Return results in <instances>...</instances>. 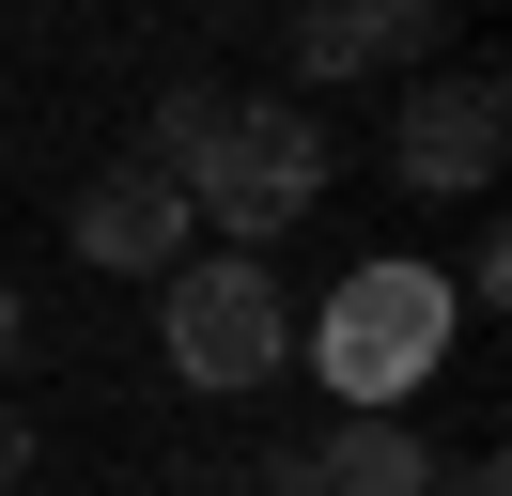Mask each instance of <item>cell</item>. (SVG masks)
<instances>
[{
    "label": "cell",
    "mask_w": 512,
    "mask_h": 496,
    "mask_svg": "<svg viewBox=\"0 0 512 496\" xmlns=\"http://www.w3.org/2000/svg\"><path fill=\"white\" fill-rule=\"evenodd\" d=\"M497 140H512V93L466 62V78H419V109L388 124V171H404V186H450V202H466V186H497Z\"/></svg>",
    "instance_id": "277c9868"
},
{
    "label": "cell",
    "mask_w": 512,
    "mask_h": 496,
    "mask_svg": "<svg viewBox=\"0 0 512 496\" xmlns=\"http://www.w3.org/2000/svg\"><path fill=\"white\" fill-rule=\"evenodd\" d=\"M295 481L311 496H435V450H419L404 419H342L326 450H295Z\"/></svg>",
    "instance_id": "52a82bcc"
},
{
    "label": "cell",
    "mask_w": 512,
    "mask_h": 496,
    "mask_svg": "<svg viewBox=\"0 0 512 496\" xmlns=\"http://www.w3.org/2000/svg\"><path fill=\"white\" fill-rule=\"evenodd\" d=\"M450 326H466V295H450L435 264H357L342 295L311 310V372L342 388V419H404L419 388H435V357H450Z\"/></svg>",
    "instance_id": "6da1fadb"
},
{
    "label": "cell",
    "mask_w": 512,
    "mask_h": 496,
    "mask_svg": "<svg viewBox=\"0 0 512 496\" xmlns=\"http://www.w3.org/2000/svg\"><path fill=\"white\" fill-rule=\"evenodd\" d=\"M16 341H32V310H16V279H0V372H16Z\"/></svg>",
    "instance_id": "8fae6325"
},
{
    "label": "cell",
    "mask_w": 512,
    "mask_h": 496,
    "mask_svg": "<svg viewBox=\"0 0 512 496\" xmlns=\"http://www.w3.org/2000/svg\"><path fill=\"white\" fill-rule=\"evenodd\" d=\"M311 202H326V124H295V93H233V124L187 155V217L233 233V248H264Z\"/></svg>",
    "instance_id": "7a4b0ae2"
},
{
    "label": "cell",
    "mask_w": 512,
    "mask_h": 496,
    "mask_svg": "<svg viewBox=\"0 0 512 496\" xmlns=\"http://www.w3.org/2000/svg\"><path fill=\"white\" fill-rule=\"evenodd\" d=\"M0 481H32V419H16V403H0Z\"/></svg>",
    "instance_id": "30bf717a"
},
{
    "label": "cell",
    "mask_w": 512,
    "mask_h": 496,
    "mask_svg": "<svg viewBox=\"0 0 512 496\" xmlns=\"http://www.w3.org/2000/svg\"><path fill=\"white\" fill-rule=\"evenodd\" d=\"M419 16H435V0H419Z\"/></svg>",
    "instance_id": "7c38bea8"
},
{
    "label": "cell",
    "mask_w": 512,
    "mask_h": 496,
    "mask_svg": "<svg viewBox=\"0 0 512 496\" xmlns=\"http://www.w3.org/2000/svg\"><path fill=\"white\" fill-rule=\"evenodd\" d=\"M171 248H202V217H187V186L171 171H94L78 186V264H109V279H171Z\"/></svg>",
    "instance_id": "5b68a950"
},
{
    "label": "cell",
    "mask_w": 512,
    "mask_h": 496,
    "mask_svg": "<svg viewBox=\"0 0 512 496\" xmlns=\"http://www.w3.org/2000/svg\"><path fill=\"white\" fill-rule=\"evenodd\" d=\"M435 496H512V465H497V450H466V465H435Z\"/></svg>",
    "instance_id": "9c48e42d"
},
{
    "label": "cell",
    "mask_w": 512,
    "mask_h": 496,
    "mask_svg": "<svg viewBox=\"0 0 512 496\" xmlns=\"http://www.w3.org/2000/svg\"><path fill=\"white\" fill-rule=\"evenodd\" d=\"M156 357L187 372V388H264V372H295V310L280 279H264V248H202V264H171V310H156Z\"/></svg>",
    "instance_id": "3957f363"
},
{
    "label": "cell",
    "mask_w": 512,
    "mask_h": 496,
    "mask_svg": "<svg viewBox=\"0 0 512 496\" xmlns=\"http://www.w3.org/2000/svg\"><path fill=\"white\" fill-rule=\"evenodd\" d=\"M218 124H233V93H218V78H171V93H156V124H140V171L187 186V155L218 140Z\"/></svg>",
    "instance_id": "ba28073f"
},
{
    "label": "cell",
    "mask_w": 512,
    "mask_h": 496,
    "mask_svg": "<svg viewBox=\"0 0 512 496\" xmlns=\"http://www.w3.org/2000/svg\"><path fill=\"white\" fill-rule=\"evenodd\" d=\"M419 0H295V78L342 93V78H388V62H419Z\"/></svg>",
    "instance_id": "8992f818"
}]
</instances>
